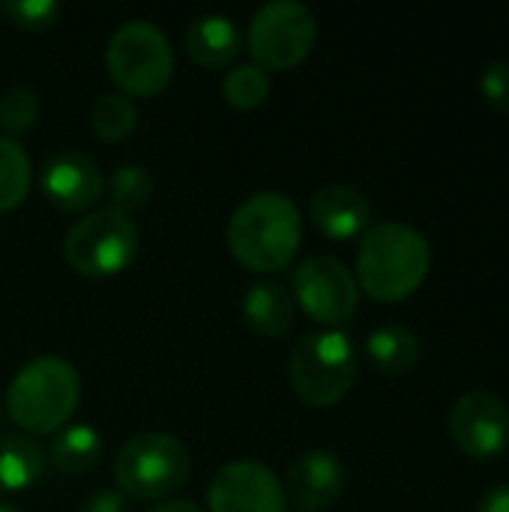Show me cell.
Listing matches in <instances>:
<instances>
[{
  "label": "cell",
  "mask_w": 509,
  "mask_h": 512,
  "mask_svg": "<svg viewBox=\"0 0 509 512\" xmlns=\"http://www.w3.org/2000/svg\"><path fill=\"white\" fill-rule=\"evenodd\" d=\"M42 195L63 213H84L105 195V177L99 165L78 150H60L42 165Z\"/></svg>",
  "instance_id": "cell-12"
},
{
  "label": "cell",
  "mask_w": 509,
  "mask_h": 512,
  "mask_svg": "<svg viewBox=\"0 0 509 512\" xmlns=\"http://www.w3.org/2000/svg\"><path fill=\"white\" fill-rule=\"evenodd\" d=\"M480 512H509V483H501L492 492H486L480 501Z\"/></svg>",
  "instance_id": "cell-28"
},
{
  "label": "cell",
  "mask_w": 509,
  "mask_h": 512,
  "mask_svg": "<svg viewBox=\"0 0 509 512\" xmlns=\"http://www.w3.org/2000/svg\"><path fill=\"white\" fill-rule=\"evenodd\" d=\"M150 192H153V177L144 165L129 162L111 174L108 198H111V210H117V213L129 216V213L141 210L150 201Z\"/></svg>",
  "instance_id": "cell-23"
},
{
  "label": "cell",
  "mask_w": 509,
  "mask_h": 512,
  "mask_svg": "<svg viewBox=\"0 0 509 512\" xmlns=\"http://www.w3.org/2000/svg\"><path fill=\"white\" fill-rule=\"evenodd\" d=\"M222 96L231 108L237 111H252L258 105L267 102L270 96V78L264 69H258L255 63H243L234 66L225 78H222Z\"/></svg>",
  "instance_id": "cell-22"
},
{
  "label": "cell",
  "mask_w": 509,
  "mask_h": 512,
  "mask_svg": "<svg viewBox=\"0 0 509 512\" xmlns=\"http://www.w3.org/2000/svg\"><path fill=\"white\" fill-rule=\"evenodd\" d=\"M138 126V111L129 96L123 93H102L93 108H90V129L96 138L114 144L123 141L135 132Z\"/></svg>",
  "instance_id": "cell-20"
},
{
  "label": "cell",
  "mask_w": 509,
  "mask_h": 512,
  "mask_svg": "<svg viewBox=\"0 0 509 512\" xmlns=\"http://www.w3.org/2000/svg\"><path fill=\"white\" fill-rule=\"evenodd\" d=\"M210 512H288L285 486L258 462H231L207 489Z\"/></svg>",
  "instance_id": "cell-11"
},
{
  "label": "cell",
  "mask_w": 509,
  "mask_h": 512,
  "mask_svg": "<svg viewBox=\"0 0 509 512\" xmlns=\"http://www.w3.org/2000/svg\"><path fill=\"white\" fill-rule=\"evenodd\" d=\"M294 303L318 324L336 327L354 318L360 288L354 273L333 255H312L294 270Z\"/></svg>",
  "instance_id": "cell-9"
},
{
  "label": "cell",
  "mask_w": 509,
  "mask_h": 512,
  "mask_svg": "<svg viewBox=\"0 0 509 512\" xmlns=\"http://www.w3.org/2000/svg\"><path fill=\"white\" fill-rule=\"evenodd\" d=\"M45 459H51V468L63 477L90 474L102 459V438L87 423H66L60 432H54Z\"/></svg>",
  "instance_id": "cell-17"
},
{
  "label": "cell",
  "mask_w": 509,
  "mask_h": 512,
  "mask_svg": "<svg viewBox=\"0 0 509 512\" xmlns=\"http://www.w3.org/2000/svg\"><path fill=\"white\" fill-rule=\"evenodd\" d=\"M453 444L471 459H498L509 447V408L492 393H465L447 414Z\"/></svg>",
  "instance_id": "cell-10"
},
{
  "label": "cell",
  "mask_w": 509,
  "mask_h": 512,
  "mask_svg": "<svg viewBox=\"0 0 509 512\" xmlns=\"http://www.w3.org/2000/svg\"><path fill=\"white\" fill-rule=\"evenodd\" d=\"M318 39V21L306 3L276 0L255 12L249 24V54L258 69L285 72L300 66Z\"/></svg>",
  "instance_id": "cell-8"
},
{
  "label": "cell",
  "mask_w": 509,
  "mask_h": 512,
  "mask_svg": "<svg viewBox=\"0 0 509 512\" xmlns=\"http://www.w3.org/2000/svg\"><path fill=\"white\" fill-rule=\"evenodd\" d=\"M345 492V465L333 450H309L291 462L285 498L303 512L330 510Z\"/></svg>",
  "instance_id": "cell-13"
},
{
  "label": "cell",
  "mask_w": 509,
  "mask_h": 512,
  "mask_svg": "<svg viewBox=\"0 0 509 512\" xmlns=\"http://www.w3.org/2000/svg\"><path fill=\"white\" fill-rule=\"evenodd\" d=\"M78 512H129V504H126V495L123 492L99 489V492H93V495L84 498V504H81Z\"/></svg>",
  "instance_id": "cell-27"
},
{
  "label": "cell",
  "mask_w": 509,
  "mask_h": 512,
  "mask_svg": "<svg viewBox=\"0 0 509 512\" xmlns=\"http://www.w3.org/2000/svg\"><path fill=\"white\" fill-rule=\"evenodd\" d=\"M45 471V450L36 438L12 432L0 435V495L30 489Z\"/></svg>",
  "instance_id": "cell-18"
},
{
  "label": "cell",
  "mask_w": 509,
  "mask_h": 512,
  "mask_svg": "<svg viewBox=\"0 0 509 512\" xmlns=\"http://www.w3.org/2000/svg\"><path fill=\"white\" fill-rule=\"evenodd\" d=\"M192 456L174 435L138 432L132 435L114 462V480L123 495L138 501H162L180 492L189 480Z\"/></svg>",
  "instance_id": "cell-5"
},
{
  "label": "cell",
  "mask_w": 509,
  "mask_h": 512,
  "mask_svg": "<svg viewBox=\"0 0 509 512\" xmlns=\"http://www.w3.org/2000/svg\"><path fill=\"white\" fill-rule=\"evenodd\" d=\"M147 512H201L195 504H189V501H171V504H156L153 510Z\"/></svg>",
  "instance_id": "cell-29"
},
{
  "label": "cell",
  "mask_w": 509,
  "mask_h": 512,
  "mask_svg": "<svg viewBox=\"0 0 509 512\" xmlns=\"http://www.w3.org/2000/svg\"><path fill=\"white\" fill-rule=\"evenodd\" d=\"M357 378V351L342 330L309 333L294 345L288 381L309 408H330L348 396Z\"/></svg>",
  "instance_id": "cell-4"
},
{
  "label": "cell",
  "mask_w": 509,
  "mask_h": 512,
  "mask_svg": "<svg viewBox=\"0 0 509 512\" xmlns=\"http://www.w3.org/2000/svg\"><path fill=\"white\" fill-rule=\"evenodd\" d=\"M81 396V381L63 357H36L15 372L6 390L9 420L30 435L60 432Z\"/></svg>",
  "instance_id": "cell-3"
},
{
  "label": "cell",
  "mask_w": 509,
  "mask_h": 512,
  "mask_svg": "<svg viewBox=\"0 0 509 512\" xmlns=\"http://www.w3.org/2000/svg\"><path fill=\"white\" fill-rule=\"evenodd\" d=\"M309 219L327 240H354L369 231L372 204L369 198L345 183L321 186L309 201Z\"/></svg>",
  "instance_id": "cell-14"
},
{
  "label": "cell",
  "mask_w": 509,
  "mask_h": 512,
  "mask_svg": "<svg viewBox=\"0 0 509 512\" xmlns=\"http://www.w3.org/2000/svg\"><path fill=\"white\" fill-rule=\"evenodd\" d=\"M366 354L369 360L387 372V375H405L417 366V357H420V342L417 336L402 327V324H384L378 330L369 333L366 339Z\"/></svg>",
  "instance_id": "cell-19"
},
{
  "label": "cell",
  "mask_w": 509,
  "mask_h": 512,
  "mask_svg": "<svg viewBox=\"0 0 509 512\" xmlns=\"http://www.w3.org/2000/svg\"><path fill=\"white\" fill-rule=\"evenodd\" d=\"M30 192V156L27 150L0 135V210H15Z\"/></svg>",
  "instance_id": "cell-21"
},
{
  "label": "cell",
  "mask_w": 509,
  "mask_h": 512,
  "mask_svg": "<svg viewBox=\"0 0 509 512\" xmlns=\"http://www.w3.org/2000/svg\"><path fill=\"white\" fill-rule=\"evenodd\" d=\"M138 255V225L111 207L90 210L63 237L66 264L87 279L123 273Z\"/></svg>",
  "instance_id": "cell-7"
},
{
  "label": "cell",
  "mask_w": 509,
  "mask_h": 512,
  "mask_svg": "<svg viewBox=\"0 0 509 512\" xmlns=\"http://www.w3.org/2000/svg\"><path fill=\"white\" fill-rule=\"evenodd\" d=\"M105 66L123 96H159L174 75V51L165 33L150 21H126L105 48Z\"/></svg>",
  "instance_id": "cell-6"
},
{
  "label": "cell",
  "mask_w": 509,
  "mask_h": 512,
  "mask_svg": "<svg viewBox=\"0 0 509 512\" xmlns=\"http://www.w3.org/2000/svg\"><path fill=\"white\" fill-rule=\"evenodd\" d=\"M303 243V219L297 204L282 192H255L228 222V249L240 267L252 273L285 270Z\"/></svg>",
  "instance_id": "cell-1"
},
{
  "label": "cell",
  "mask_w": 509,
  "mask_h": 512,
  "mask_svg": "<svg viewBox=\"0 0 509 512\" xmlns=\"http://www.w3.org/2000/svg\"><path fill=\"white\" fill-rule=\"evenodd\" d=\"M0 15H6L15 27L45 30L60 18V3L57 0H12V3H0Z\"/></svg>",
  "instance_id": "cell-25"
},
{
  "label": "cell",
  "mask_w": 509,
  "mask_h": 512,
  "mask_svg": "<svg viewBox=\"0 0 509 512\" xmlns=\"http://www.w3.org/2000/svg\"><path fill=\"white\" fill-rule=\"evenodd\" d=\"M0 512H21L18 507H12V504H0Z\"/></svg>",
  "instance_id": "cell-30"
},
{
  "label": "cell",
  "mask_w": 509,
  "mask_h": 512,
  "mask_svg": "<svg viewBox=\"0 0 509 512\" xmlns=\"http://www.w3.org/2000/svg\"><path fill=\"white\" fill-rule=\"evenodd\" d=\"M240 30L225 15H204L186 30V54L204 69H222L240 54Z\"/></svg>",
  "instance_id": "cell-16"
},
{
  "label": "cell",
  "mask_w": 509,
  "mask_h": 512,
  "mask_svg": "<svg viewBox=\"0 0 509 512\" xmlns=\"http://www.w3.org/2000/svg\"><path fill=\"white\" fill-rule=\"evenodd\" d=\"M297 318V303L294 294L273 279H261L249 285L243 294V321L249 324L252 333L264 339H279L294 327Z\"/></svg>",
  "instance_id": "cell-15"
},
{
  "label": "cell",
  "mask_w": 509,
  "mask_h": 512,
  "mask_svg": "<svg viewBox=\"0 0 509 512\" xmlns=\"http://www.w3.org/2000/svg\"><path fill=\"white\" fill-rule=\"evenodd\" d=\"M480 93L483 99L498 111L509 117V63L507 60H495L483 69L480 75Z\"/></svg>",
  "instance_id": "cell-26"
},
{
  "label": "cell",
  "mask_w": 509,
  "mask_h": 512,
  "mask_svg": "<svg viewBox=\"0 0 509 512\" xmlns=\"http://www.w3.org/2000/svg\"><path fill=\"white\" fill-rule=\"evenodd\" d=\"M432 249L426 237L402 222H378L363 234L357 252V288L378 303H402L429 276Z\"/></svg>",
  "instance_id": "cell-2"
},
{
  "label": "cell",
  "mask_w": 509,
  "mask_h": 512,
  "mask_svg": "<svg viewBox=\"0 0 509 512\" xmlns=\"http://www.w3.org/2000/svg\"><path fill=\"white\" fill-rule=\"evenodd\" d=\"M39 123V96L33 87L15 84L0 96V129L6 132V138H18L27 135L33 126Z\"/></svg>",
  "instance_id": "cell-24"
}]
</instances>
